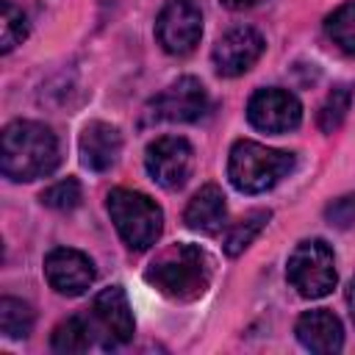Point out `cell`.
Segmentation results:
<instances>
[{"instance_id":"10","label":"cell","mask_w":355,"mask_h":355,"mask_svg":"<svg viewBox=\"0 0 355 355\" xmlns=\"http://www.w3.org/2000/svg\"><path fill=\"white\" fill-rule=\"evenodd\" d=\"M92 327L100 333L103 347H119L133 338L136 322L128 305V297L119 286L103 288L92 302Z\"/></svg>"},{"instance_id":"3","label":"cell","mask_w":355,"mask_h":355,"mask_svg":"<svg viewBox=\"0 0 355 355\" xmlns=\"http://www.w3.org/2000/svg\"><path fill=\"white\" fill-rule=\"evenodd\" d=\"M294 169V155L252 139H239L227 155V178L244 194H261Z\"/></svg>"},{"instance_id":"1","label":"cell","mask_w":355,"mask_h":355,"mask_svg":"<svg viewBox=\"0 0 355 355\" xmlns=\"http://www.w3.org/2000/svg\"><path fill=\"white\" fill-rule=\"evenodd\" d=\"M58 166L55 133L33 119H17L0 136V169L11 180H36Z\"/></svg>"},{"instance_id":"16","label":"cell","mask_w":355,"mask_h":355,"mask_svg":"<svg viewBox=\"0 0 355 355\" xmlns=\"http://www.w3.org/2000/svg\"><path fill=\"white\" fill-rule=\"evenodd\" d=\"M92 322L89 319H80V316H69L64 322L55 324L53 336H50V347L55 352H86L92 347Z\"/></svg>"},{"instance_id":"12","label":"cell","mask_w":355,"mask_h":355,"mask_svg":"<svg viewBox=\"0 0 355 355\" xmlns=\"http://www.w3.org/2000/svg\"><path fill=\"white\" fill-rule=\"evenodd\" d=\"M44 277L58 294L78 297L94 283V263L80 250L55 247L44 258Z\"/></svg>"},{"instance_id":"23","label":"cell","mask_w":355,"mask_h":355,"mask_svg":"<svg viewBox=\"0 0 355 355\" xmlns=\"http://www.w3.org/2000/svg\"><path fill=\"white\" fill-rule=\"evenodd\" d=\"M324 219L333 227H349V225H355V194H344V197L333 200L324 208Z\"/></svg>"},{"instance_id":"24","label":"cell","mask_w":355,"mask_h":355,"mask_svg":"<svg viewBox=\"0 0 355 355\" xmlns=\"http://www.w3.org/2000/svg\"><path fill=\"white\" fill-rule=\"evenodd\" d=\"M263 0H222V6L225 8H230V11H247V8H255V6H261Z\"/></svg>"},{"instance_id":"21","label":"cell","mask_w":355,"mask_h":355,"mask_svg":"<svg viewBox=\"0 0 355 355\" xmlns=\"http://www.w3.org/2000/svg\"><path fill=\"white\" fill-rule=\"evenodd\" d=\"M349 105H352V89H349V86H336V89L327 94V100L322 103V108H319V128H322L324 133L338 130L341 122L347 119Z\"/></svg>"},{"instance_id":"25","label":"cell","mask_w":355,"mask_h":355,"mask_svg":"<svg viewBox=\"0 0 355 355\" xmlns=\"http://www.w3.org/2000/svg\"><path fill=\"white\" fill-rule=\"evenodd\" d=\"M347 305H349V313H352V322H355V277L349 280V288H347Z\"/></svg>"},{"instance_id":"2","label":"cell","mask_w":355,"mask_h":355,"mask_svg":"<svg viewBox=\"0 0 355 355\" xmlns=\"http://www.w3.org/2000/svg\"><path fill=\"white\" fill-rule=\"evenodd\" d=\"M147 283L169 300H197L211 283V258L197 244H172L166 247L144 272Z\"/></svg>"},{"instance_id":"19","label":"cell","mask_w":355,"mask_h":355,"mask_svg":"<svg viewBox=\"0 0 355 355\" xmlns=\"http://www.w3.org/2000/svg\"><path fill=\"white\" fill-rule=\"evenodd\" d=\"M0 330L6 338H25L33 330V311L17 297L0 300Z\"/></svg>"},{"instance_id":"8","label":"cell","mask_w":355,"mask_h":355,"mask_svg":"<svg viewBox=\"0 0 355 355\" xmlns=\"http://www.w3.org/2000/svg\"><path fill=\"white\" fill-rule=\"evenodd\" d=\"M144 166L164 189H180L194 169V150L183 136H158L147 144Z\"/></svg>"},{"instance_id":"5","label":"cell","mask_w":355,"mask_h":355,"mask_svg":"<svg viewBox=\"0 0 355 355\" xmlns=\"http://www.w3.org/2000/svg\"><path fill=\"white\" fill-rule=\"evenodd\" d=\"M286 277L291 288H297V294L305 300H319L330 294L336 286V258L327 241L322 239L300 241L288 255Z\"/></svg>"},{"instance_id":"7","label":"cell","mask_w":355,"mask_h":355,"mask_svg":"<svg viewBox=\"0 0 355 355\" xmlns=\"http://www.w3.org/2000/svg\"><path fill=\"white\" fill-rule=\"evenodd\" d=\"M158 44L169 55H189L202 36V14L194 0H169L155 19Z\"/></svg>"},{"instance_id":"14","label":"cell","mask_w":355,"mask_h":355,"mask_svg":"<svg viewBox=\"0 0 355 355\" xmlns=\"http://www.w3.org/2000/svg\"><path fill=\"white\" fill-rule=\"evenodd\" d=\"M122 153V136L108 122H89L80 133V164L92 172H105L116 164Z\"/></svg>"},{"instance_id":"17","label":"cell","mask_w":355,"mask_h":355,"mask_svg":"<svg viewBox=\"0 0 355 355\" xmlns=\"http://www.w3.org/2000/svg\"><path fill=\"white\" fill-rule=\"evenodd\" d=\"M324 33L341 53L355 55V0L341 3L324 17Z\"/></svg>"},{"instance_id":"9","label":"cell","mask_w":355,"mask_h":355,"mask_svg":"<svg viewBox=\"0 0 355 355\" xmlns=\"http://www.w3.org/2000/svg\"><path fill=\"white\" fill-rule=\"evenodd\" d=\"M247 119L263 133H288L302 122V105L288 89H258L247 103Z\"/></svg>"},{"instance_id":"11","label":"cell","mask_w":355,"mask_h":355,"mask_svg":"<svg viewBox=\"0 0 355 355\" xmlns=\"http://www.w3.org/2000/svg\"><path fill=\"white\" fill-rule=\"evenodd\" d=\"M266 42L255 28H233L227 33H222L214 44V67L219 75L225 78H239L247 69H252V64L263 55Z\"/></svg>"},{"instance_id":"4","label":"cell","mask_w":355,"mask_h":355,"mask_svg":"<svg viewBox=\"0 0 355 355\" xmlns=\"http://www.w3.org/2000/svg\"><path fill=\"white\" fill-rule=\"evenodd\" d=\"M105 208H108V216L119 239L130 250L141 252L158 241L164 230V211L147 194L133 191V189H114L105 197Z\"/></svg>"},{"instance_id":"20","label":"cell","mask_w":355,"mask_h":355,"mask_svg":"<svg viewBox=\"0 0 355 355\" xmlns=\"http://www.w3.org/2000/svg\"><path fill=\"white\" fill-rule=\"evenodd\" d=\"M28 36V17L14 3H0V50L11 53L22 39Z\"/></svg>"},{"instance_id":"15","label":"cell","mask_w":355,"mask_h":355,"mask_svg":"<svg viewBox=\"0 0 355 355\" xmlns=\"http://www.w3.org/2000/svg\"><path fill=\"white\" fill-rule=\"evenodd\" d=\"M227 219V202L219 186L205 183L186 205L183 222L197 233H219Z\"/></svg>"},{"instance_id":"18","label":"cell","mask_w":355,"mask_h":355,"mask_svg":"<svg viewBox=\"0 0 355 355\" xmlns=\"http://www.w3.org/2000/svg\"><path fill=\"white\" fill-rule=\"evenodd\" d=\"M269 216H272V211L258 208V211H250L244 219H239V222L227 230V236H225V252H227L230 258H236L239 252H244V250L252 244V239L263 230V225L269 222Z\"/></svg>"},{"instance_id":"13","label":"cell","mask_w":355,"mask_h":355,"mask_svg":"<svg viewBox=\"0 0 355 355\" xmlns=\"http://www.w3.org/2000/svg\"><path fill=\"white\" fill-rule=\"evenodd\" d=\"M300 344L311 352H319V355H330V352H338L344 347V330H341V322L336 313L324 311V308H316V311H305L300 319H297V327H294Z\"/></svg>"},{"instance_id":"6","label":"cell","mask_w":355,"mask_h":355,"mask_svg":"<svg viewBox=\"0 0 355 355\" xmlns=\"http://www.w3.org/2000/svg\"><path fill=\"white\" fill-rule=\"evenodd\" d=\"M208 111V92L205 86L186 75L178 78L175 83H169L161 94H155L147 108H144V119L147 122H194Z\"/></svg>"},{"instance_id":"22","label":"cell","mask_w":355,"mask_h":355,"mask_svg":"<svg viewBox=\"0 0 355 355\" xmlns=\"http://www.w3.org/2000/svg\"><path fill=\"white\" fill-rule=\"evenodd\" d=\"M39 200H42V205H47L53 211H72L80 205V183L75 178L58 180V183L47 186Z\"/></svg>"}]
</instances>
